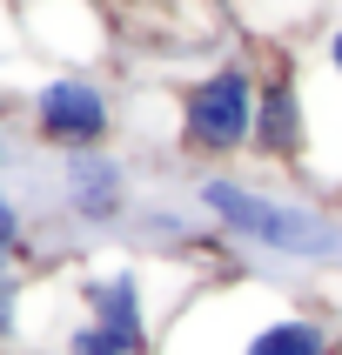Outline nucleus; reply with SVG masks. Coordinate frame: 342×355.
Segmentation results:
<instances>
[{"instance_id":"nucleus-6","label":"nucleus","mask_w":342,"mask_h":355,"mask_svg":"<svg viewBox=\"0 0 342 355\" xmlns=\"http://www.w3.org/2000/svg\"><path fill=\"white\" fill-rule=\"evenodd\" d=\"M60 208L80 228H121L135 195H128V161L94 148V155H60Z\"/></svg>"},{"instance_id":"nucleus-10","label":"nucleus","mask_w":342,"mask_h":355,"mask_svg":"<svg viewBox=\"0 0 342 355\" xmlns=\"http://www.w3.org/2000/svg\"><path fill=\"white\" fill-rule=\"evenodd\" d=\"M322 74L342 80V27H329V34H322Z\"/></svg>"},{"instance_id":"nucleus-11","label":"nucleus","mask_w":342,"mask_h":355,"mask_svg":"<svg viewBox=\"0 0 342 355\" xmlns=\"http://www.w3.org/2000/svg\"><path fill=\"white\" fill-rule=\"evenodd\" d=\"M7 34H14V27H7V20H0V40H7ZM7 47H14V40H7ZM0 101H7V87H0Z\"/></svg>"},{"instance_id":"nucleus-12","label":"nucleus","mask_w":342,"mask_h":355,"mask_svg":"<svg viewBox=\"0 0 342 355\" xmlns=\"http://www.w3.org/2000/svg\"><path fill=\"white\" fill-rule=\"evenodd\" d=\"M0 168H7V135H0Z\"/></svg>"},{"instance_id":"nucleus-7","label":"nucleus","mask_w":342,"mask_h":355,"mask_svg":"<svg viewBox=\"0 0 342 355\" xmlns=\"http://www.w3.org/2000/svg\"><path fill=\"white\" fill-rule=\"evenodd\" d=\"M248 155L275 161V168L309 161V94H302V80H296V67H289V60H275V67L262 74L255 141H248Z\"/></svg>"},{"instance_id":"nucleus-2","label":"nucleus","mask_w":342,"mask_h":355,"mask_svg":"<svg viewBox=\"0 0 342 355\" xmlns=\"http://www.w3.org/2000/svg\"><path fill=\"white\" fill-rule=\"evenodd\" d=\"M195 208L208 215V228H221L228 241L262 248L275 261H336L342 255V221L329 208L268 195V188H255L241 175H221V168H208L195 181Z\"/></svg>"},{"instance_id":"nucleus-3","label":"nucleus","mask_w":342,"mask_h":355,"mask_svg":"<svg viewBox=\"0 0 342 355\" xmlns=\"http://www.w3.org/2000/svg\"><path fill=\"white\" fill-rule=\"evenodd\" d=\"M255 101H262V74L241 54L201 67L175 101V148L195 161H235L255 141Z\"/></svg>"},{"instance_id":"nucleus-1","label":"nucleus","mask_w":342,"mask_h":355,"mask_svg":"<svg viewBox=\"0 0 342 355\" xmlns=\"http://www.w3.org/2000/svg\"><path fill=\"white\" fill-rule=\"evenodd\" d=\"M155 355H342V342L316 309H296L289 295L235 275L181 302Z\"/></svg>"},{"instance_id":"nucleus-9","label":"nucleus","mask_w":342,"mask_h":355,"mask_svg":"<svg viewBox=\"0 0 342 355\" xmlns=\"http://www.w3.org/2000/svg\"><path fill=\"white\" fill-rule=\"evenodd\" d=\"M20 295H27V282H20V275H0V342L20 336Z\"/></svg>"},{"instance_id":"nucleus-8","label":"nucleus","mask_w":342,"mask_h":355,"mask_svg":"<svg viewBox=\"0 0 342 355\" xmlns=\"http://www.w3.org/2000/svg\"><path fill=\"white\" fill-rule=\"evenodd\" d=\"M27 255H34V241H27V208H20V195L0 181V275H20Z\"/></svg>"},{"instance_id":"nucleus-5","label":"nucleus","mask_w":342,"mask_h":355,"mask_svg":"<svg viewBox=\"0 0 342 355\" xmlns=\"http://www.w3.org/2000/svg\"><path fill=\"white\" fill-rule=\"evenodd\" d=\"M80 295V322H94L101 336H114L128 355H155V302H148V282H141V268H101V275H87L74 288Z\"/></svg>"},{"instance_id":"nucleus-4","label":"nucleus","mask_w":342,"mask_h":355,"mask_svg":"<svg viewBox=\"0 0 342 355\" xmlns=\"http://www.w3.org/2000/svg\"><path fill=\"white\" fill-rule=\"evenodd\" d=\"M27 128L54 155H94L114 135V101L94 74H47L27 94Z\"/></svg>"}]
</instances>
